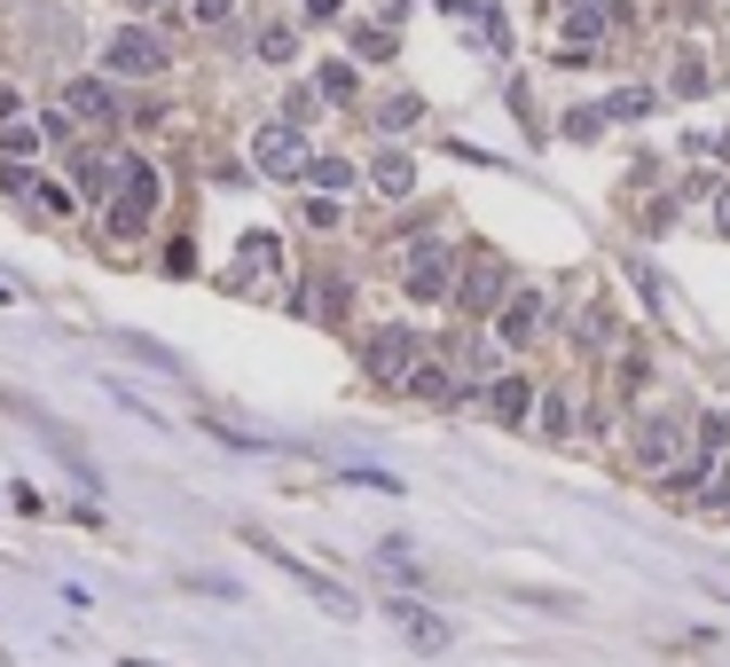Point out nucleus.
I'll return each instance as SVG.
<instances>
[{
  "instance_id": "obj_1",
  "label": "nucleus",
  "mask_w": 730,
  "mask_h": 667,
  "mask_svg": "<svg viewBox=\"0 0 730 667\" xmlns=\"http://www.w3.org/2000/svg\"><path fill=\"white\" fill-rule=\"evenodd\" d=\"M244 542H252L259 557H268V565H283V574H291L298 589H307V597H315V605H322V613H338V620H354V613H361V605H354V597H346L338 581H330V574H315V565H307V557H291L283 542H268V534H259V526H244Z\"/></svg>"
},
{
  "instance_id": "obj_2",
  "label": "nucleus",
  "mask_w": 730,
  "mask_h": 667,
  "mask_svg": "<svg viewBox=\"0 0 730 667\" xmlns=\"http://www.w3.org/2000/svg\"><path fill=\"white\" fill-rule=\"evenodd\" d=\"M103 63L118 79H157L165 63H174V48L157 40V31H142V24H126V31H111V48H103Z\"/></svg>"
},
{
  "instance_id": "obj_3",
  "label": "nucleus",
  "mask_w": 730,
  "mask_h": 667,
  "mask_svg": "<svg viewBox=\"0 0 730 667\" xmlns=\"http://www.w3.org/2000/svg\"><path fill=\"white\" fill-rule=\"evenodd\" d=\"M118 189H126V196L111 205V236H118V244H135L142 228H150V213H157V174L126 157V181H118Z\"/></svg>"
},
{
  "instance_id": "obj_4",
  "label": "nucleus",
  "mask_w": 730,
  "mask_h": 667,
  "mask_svg": "<svg viewBox=\"0 0 730 667\" xmlns=\"http://www.w3.org/2000/svg\"><path fill=\"white\" fill-rule=\"evenodd\" d=\"M409 298H424V307H440V298L456 291V252L448 244H409V267H401Z\"/></svg>"
},
{
  "instance_id": "obj_5",
  "label": "nucleus",
  "mask_w": 730,
  "mask_h": 667,
  "mask_svg": "<svg viewBox=\"0 0 730 667\" xmlns=\"http://www.w3.org/2000/svg\"><path fill=\"white\" fill-rule=\"evenodd\" d=\"M252 165H259L268 181L307 174V142H298V126H259V133H252Z\"/></svg>"
},
{
  "instance_id": "obj_6",
  "label": "nucleus",
  "mask_w": 730,
  "mask_h": 667,
  "mask_svg": "<svg viewBox=\"0 0 730 667\" xmlns=\"http://www.w3.org/2000/svg\"><path fill=\"white\" fill-rule=\"evenodd\" d=\"M361 370H370L377 385H409V370H417V338H409V330H370V346H361Z\"/></svg>"
},
{
  "instance_id": "obj_7",
  "label": "nucleus",
  "mask_w": 730,
  "mask_h": 667,
  "mask_svg": "<svg viewBox=\"0 0 730 667\" xmlns=\"http://www.w3.org/2000/svg\"><path fill=\"white\" fill-rule=\"evenodd\" d=\"M503 283H511V267L495 259V252H479L472 275L456 283V315H495V307H503Z\"/></svg>"
},
{
  "instance_id": "obj_8",
  "label": "nucleus",
  "mask_w": 730,
  "mask_h": 667,
  "mask_svg": "<svg viewBox=\"0 0 730 667\" xmlns=\"http://www.w3.org/2000/svg\"><path fill=\"white\" fill-rule=\"evenodd\" d=\"M385 613H393V628H401V637H409L417 652H448V644H456V628H448L433 605H417V597H393Z\"/></svg>"
},
{
  "instance_id": "obj_9",
  "label": "nucleus",
  "mask_w": 730,
  "mask_h": 667,
  "mask_svg": "<svg viewBox=\"0 0 730 667\" xmlns=\"http://www.w3.org/2000/svg\"><path fill=\"white\" fill-rule=\"evenodd\" d=\"M196 424H205L213 440H228V448H244V456H259V448H283L276 432H259V424H244L236 409H220V400H196Z\"/></svg>"
},
{
  "instance_id": "obj_10",
  "label": "nucleus",
  "mask_w": 730,
  "mask_h": 667,
  "mask_svg": "<svg viewBox=\"0 0 730 667\" xmlns=\"http://www.w3.org/2000/svg\"><path fill=\"white\" fill-rule=\"evenodd\" d=\"M676 440H683V416H676V409H652V416L637 424V463H644V472H668Z\"/></svg>"
},
{
  "instance_id": "obj_11",
  "label": "nucleus",
  "mask_w": 730,
  "mask_h": 667,
  "mask_svg": "<svg viewBox=\"0 0 730 667\" xmlns=\"http://www.w3.org/2000/svg\"><path fill=\"white\" fill-rule=\"evenodd\" d=\"M276 267H283V244H276V236H244V259L220 275V291H259V275H276Z\"/></svg>"
},
{
  "instance_id": "obj_12",
  "label": "nucleus",
  "mask_w": 730,
  "mask_h": 667,
  "mask_svg": "<svg viewBox=\"0 0 730 667\" xmlns=\"http://www.w3.org/2000/svg\"><path fill=\"white\" fill-rule=\"evenodd\" d=\"M535 330H542V298H535V291H518V298L495 307V346H526Z\"/></svg>"
},
{
  "instance_id": "obj_13",
  "label": "nucleus",
  "mask_w": 730,
  "mask_h": 667,
  "mask_svg": "<svg viewBox=\"0 0 730 667\" xmlns=\"http://www.w3.org/2000/svg\"><path fill=\"white\" fill-rule=\"evenodd\" d=\"M63 111H72V118H94V126H111V118H118V94H111L103 79H72V87H63Z\"/></svg>"
},
{
  "instance_id": "obj_14",
  "label": "nucleus",
  "mask_w": 730,
  "mask_h": 667,
  "mask_svg": "<svg viewBox=\"0 0 730 667\" xmlns=\"http://www.w3.org/2000/svg\"><path fill=\"white\" fill-rule=\"evenodd\" d=\"M495 416L526 424V416H535V385H526V377H495Z\"/></svg>"
},
{
  "instance_id": "obj_15",
  "label": "nucleus",
  "mask_w": 730,
  "mask_h": 667,
  "mask_svg": "<svg viewBox=\"0 0 730 667\" xmlns=\"http://www.w3.org/2000/svg\"><path fill=\"white\" fill-rule=\"evenodd\" d=\"M652 111H659L652 87H620V94H605V103H597V118H605V126H613V118H652Z\"/></svg>"
},
{
  "instance_id": "obj_16",
  "label": "nucleus",
  "mask_w": 730,
  "mask_h": 667,
  "mask_svg": "<svg viewBox=\"0 0 730 667\" xmlns=\"http://www.w3.org/2000/svg\"><path fill=\"white\" fill-rule=\"evenodd\" d=\"M79 181H87L79 196H103L111 181H126V157H111V150H87V157H79Z\"/></svg>"
},
{
  "instance_id": "obj_17",
  "label": "nucleus",
  "mask_w": 730,
  "mask_h": 667,
  "mask_svg": "<svg viewBox=\"0 0 730 667\" xmlns=\"http://www.w3.org/2000/svg\"><path fill=\"white\" fill-rule=\"evenodd\" d=\"M370 181H377V196H409V189H417V165H409L401 150H385V157L370 165Z\"/></svg>"
},
{
  "instance_id": "obj_18",
  "label": "nucleus",
  "mask_w": 730,
  "mask_h": 667,
  "mask_svg": "<svg viewBox=\"0 0 730 667\" xmlns=\"http://www.w3.org/2000/svg\"><path fill=\"white\" fill-rule=\"evenodd\" d=\"M409 393H417V400H440V409H448V400H456L448 361H417V370H409Z\"/></svg>"
},
{
  "instance_id": "obj_19",
  "label": "nucleus",
  "mask_w": 730,
  "mask_h": 667,
  "mask_svg": "<svg viewBox=\"0 0 730 667\" xmlns=\"http://www.w3.org/2000/svg\"><path fill=\"white\" fill-rule=\"evenodd\" d=\"M298 181H315V189H354V165L346 157H307V174Z\"/></svg>"
},
{
  "instance_id": "obj_20",
  "label": "nucleus",
  "mask_w": 730,
  "mask_h": 667,
  "mask_svg": "<svg viewBox=\"0 0 730 667\" xmlns=\"http://www.w3.org/2000/svg\"><path fill=\"white\" fill-rule=\"evenodd\" d=\"M558 133H566V142H597V133H605V118H597V103H574L566 118H558Z\"/></svg>"
},
{
  "instance_id": "obj_21",
  "label": "nucleus",
  "mask_w": 730,
  "mask_h": 667,
  "mask_svg": "<svg viewBox=\"0 0 730 667\" xmlns=\"http://www.w3.org/2000/svg\"><path fill=\"white\" fill-rule=\"evenodd\" d=\"M322 94H330V103H346V94H354V63H322V79H315Z\"/></svg>"
},
{
  "instance_id": "obj_22",
  "label": "nucleus",
  "mask_w": 730,
  "mask_h": 667,
  "mask_svg": "<svg viewBox=\"0 0 730 667\" xmlns=\"http://www.w3.org/2000/svg\"><path fill=\"white\" fill-rule=\"evenodd\" d=\"M0 142H9V157H31V150H40V126L16 118V126H0Z\"/></svg>"
},
{
  "instance_id": "obj_23",
  "label": "nucleus",
  "mask_w": 730,
  "mask_h": 667,
  "mask_svg": "<svg viewBox=\"0 0 730 667\" xmlns=\"http://www.w3.org/2000/svg\"><path fill=\"white\" fill-rule=\"evenodd\" d=\"M354 48L370 55V63H385V55H393V31H385V24H361V31H354Z\"/></svg>"
},
{
  "instance_id": "obj_24",
  "label": "nucleus",
  "mask_w": 730,
  "mask_h": 667,
  "mask_svg": "<svg viewBox=\"0 0 730 667\" xmlns=\"http://www.w3.org/2000/svg\"><path fill=\"white\" fill-rule=\"evenodd\" d=\"M574 338H589V346H605V338H613V322H605V307H589V315H574Z\"/></svg>"
},
{
  "instance_id": "obj_25",
  "label": "nucleus",
  "mask_w": 730,
  "mask_h": 667,
  "mask_svg": "<svg viewBox=\"0 0 730 667\" xmlns=\"http://www.w3.org/2000/svg\"><path fill=\"white\" fill-rule=\"evenodd\" d=\"M417 118H424L417 94H393V103H385V133H393V126H417Z\"/></svg>"
},
{
  "instance_id": "obj_26",
  "label": "nucleus",
  "mask_w": 730,
  "mask_h": 667,
  "mask_svg": "<svg viewBox=\"0 0 730 667\" xmlns=\"http://www.w3.org/2000/svg\"><path fill=\"white\" fill-rule=\"evenodd\" d=\"M700 448H707V463L730 448V416H707V424H700Z\"/></svg>"
},
{
  "instance_id": "obj_27",
  "label": "nucleus",
  "mask_w": 730,
  "mask_h": 667,
  "mask_svg": "<svg viewBox=\"0 0 730 667\" xmlns=\"http://www.w3.org/2000/svg\"><path fill=\"white\" fill-rule=\"evenodd\" d=\"M126 354H142V361H157V370H181V361L174 354H165V346H150V338H135V330H126V338H118Z\"/></svg>"
},
{
  "instance_id": "obj_28",
  "label": "nucleus",
  "mask_w": 730,
  "mask_h": 667,
  "mask_svg": "<svg viewBox=\"0 0 730 667\" xmlns=\"http://www.w3.org/2000/svg\"><path fill=\"white\" fill-rule=\"evenodd\" d=\"M291 48H298V31H291V24H276V31H259V55H276V63H283Z\"/></svg>"
},
{
  "instance_id": "obj_29",
  "label": "nucleus",
  "mask_w": 730,
  "mask_h": 667,
  "mask_svg": "<svg viewBox=\"0 0 730 667\" xmlns=\"http://www.w3.org/2000/svg\"><path fill=\"white\" fill-rule=\"evenodd\" d=\"M668 94H707V63H683V72L668 79Z\"/></svg>"
},
{
  "instance_id": "obj_30",
  "label": "nucleus",
  "mask_w": 730,
  "mask_h": 667,
  "mask_svg": "<svg viewBox=\"0 0 730 667\" xmlns=\"http://www.w3.org/2000/svg\"><path fill=\"white\" fill-rule=\"evenodd\" d=\"M542 432H558V440L574 432V409H566V400H550V409H542Z\"/></svg>"
},
{
  "instance_id": "obj_31",
  "label": "nucleus",
  "mask_w": 730,
  "mask_h": 667,
  "mask_svg": "<svg viewBox=\"0 0 730 667\" xmlns=\"http://www.w3.org/2000/svg\"><path fill=\"white\" fill-rule=\"evenodd\" d=\"M189 9L205 16V24H220V16H228V0H189Z\"/></svg>"
},
{
  "instance_id": "obj_32",
  "label": "nucleus",
  "mask_w": 730,
  "mask_h": 667,
  "mask_svg": "<svg viewBox=\"0 0 730 667\" xmlns=\"http://www.w3.org/2000/svg\"><path fill=\"white\" fill-rule=\"evenodd\" d=\"M338 9H346V0H307V16H315V24H330Z\"/></svg>"
},
{
  "instance_id": "obj_33",
  "label": "nucleus",
  "mask_w": 730,
  "mask_h": 667,
  "mask_svg": "<svg viewBox=\"0 0 730 667\" xmlns=\"http://www.w3.org/2000/svg\"><path fill=\"white\" fill-rule=\"evenodd\" d=\"M715 228H722V236H730V189L715 196Z\"/></svg>"
},
{
  "instance_id": "obj_34",
  "label": "nucleus",
  "mask_w": 730,
  "mask_h": 667,
  "mask_svg": "<svg viewBox=\"0 0 730 667\" xmlns=\"http://www.w3.org/2000/svg\"><path fill=\"white\" fill-rule=\"evenodd\" d=\"M0 667H9V652H0Z\"/></svg>"
},
{
  "instance_id": "obj_35",
  "label": "nucleus",
  "mask_w": 730,
  "mask_h": 667,
  "mask_svg": "<svg viewBox=\"0 0 730 667\" xmlns=\"http://www.w3.org/2000/svg\"><path fill=\"white\" fill-rule=\"evenodd\" d=\"M142 9H150V0H142Z\"/></svg>"
}]
</instances>
